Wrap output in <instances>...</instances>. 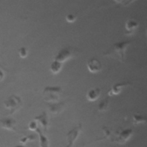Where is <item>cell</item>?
Instances as JSON below:
<instances>
[{
  "mask_svg": "<svg viewBox=\"0 0 147 147\" xmlns=\"http://www.w3.org/2000/svg\"><path fill=\"white\" fill-rule=\"evenodd\" d=\"M64 103L63 102L55 103L53 104H48V109L52 114H57L59 113L64 107Z\"/></svg>",
  "mask_w": 147,
  "mask_h": 147,
  "instance_id": "7c38bea8",
  "label": "cell"
},
{
  "mask_svg": "<svg viewBox=\"0 0 147 147\" xmlns=\"http://www.w3.org/2000/svg\"><path fill=\"white\" fill-rule=\"evenodd\" d=\"M133 118L134 121V123L135 124L145 122L146 121V118L145 117H143L139 114H134L133 115Z\"/></svg>",
  "mask_w": 147,
  "mask_h": 147,
  "instance_id": "e0dca14e",
  "label": "cell"
},
{
  "mask_svg": "<svg viewBox=\"0 0 147 147\" xmlns=\"http://www.w3.org/2000/svg\"><path fill=\"white\" fill-rule=\"evenodd\" d=\"M16 121L10 117H6L0 119V126L6 130L16 131Z\"/></svg>",
  "mask_w": 147,
  "mask_h": 147,
  "instance_id": "5b68a950",
  "label": "cell"
},
{
  "mask_svg": "<svg viewBox=\"0 0 147 147\" xmlns=\"http://www.w3.org/2000/svg\"><path fill=\"white\" fill-rule=\"evenodd\" d=\"M87 65L88 69L91 73H97L102 69L101 63L95 58H92L88 60Z\"/></svg>",
  "mask_w": 147,
  "mask_h": 147,
  "instance_id": "8992f818",
  "label": "cell"
},
{
  "mask_svg": "<svg viewBox=\"0 0 147 147\" xmlns=\"http://www.w3.org/2000/svg\"><path fill=\"white\" fill-rule=\"evenodd\" d=\"M138 23L133 20V19H129L127 20L125 23V33L126 34H130L132 33L138 27Z\"/></svg>",
  "mask_w": 147,
  "mask_h": 147,
  "instance_id": "8fae6325",
  "label": "cell"
},
{
  "mask_svg": "<svg viewBox=\"0 0 147 147\" xmlns=\"http://www.w3.org/2000/svg\"><path fill=\"white\" fill-rule=\"evenodd\" d=\"M3 73L0 70V80L3 79Z\"/></svg>",
  "mask_w": 147,
  "mask_h": 147,
  "instance_id": "7402d4cb",
  "label": "cell"
},
{
  "mask_svg": "<svg viewBox=\"0 0 147 147\" xmlns=\"http://www.w3.org/2000/svg\"><path fill=\"white\" fill-rule=\"evenodd\" d=\"M14 147H25V146H24L23 145H17L15 146Z\"/></svg>",
  "mask_w": 147,
  "mask_h": 147,
  "instance_id": "603a6c76",
  "label": "cell"
},
{
  "mask_svg": "<svg viewBox=\"0 0 147 147\" xmlns=\"http://www.w3.org/2000/svg\"><path fill=\"white\" fill-rule=\"evenodd\" d=\"M61 91L60 87H46L43 91L44 99L48 102L57 101Z\"/></svg>",
  "mask_w": 147,
  "mask_h": 147,
  "instance_id": "3957f363",
  "label": "cell"
},
{
  "mask_svg": "<svg viewBox=\"0 0 147 147\" xmlns=\"http://www.w3.org/2000/svg\"><path fill=\"white\" fill-rule=\"evenodd\" d=\"M109 103V99H105L100 102L98 105V110L100 111H103L106 110L108 107V105Z\"/></svg>",
  "mask_w": 147,
  "mask_h": 147,
  "instance_id": "ac0fdd59",
  "label": "cell"
},
{
  "mask_svg": "<svg viewBox=\"0 0 147 147\" xmlns=\"http://www.w3.org/2000/svg\"><path fill=\"white\" fill-rule=\"evenodd\" d=\"M65 19H66V20L68 22L72 23V22H74L76 20V17L74 14H69L67 15V16L65 17Z\"/></svg>",
  "mask_w": 147,
  "mask_h": 147,
  "instance_id": "44dd1931",
  "label": "cell"
},
{
  "mask_svg": "<svg viewBox=\"0 0 147 147\" xmlns=\"http://www.w3.org/2000/svg\"><path fill=\"white\" fill-rule=\"evenodd\" d=\"M3 105L5 107L9 110V114H13L21 109L22 106V102L19 96L12 95L4 101Z\"/></svg>",
  "mask_w": 147,
  "mask_h": 147,
  "instance_id": "7a4b0ae2",
  "label": "cell"
},
{
  "mask_svg": "<svg viewBox=\"0 0 147 147\" xmlns=\"http://www.w3.org/2000/svg\"><path fill=\"white\" fill-rule=\"evenodd\" d=\"M61 68H62L61 63H60L57 61H55V60L51 63V66H50L51 71L55 74H57L60 71Z\"/></svg>",
  "mask_w": 147,
  "mask_h": 147,
  "instance_id": "9a60e30c",
  "label": "cell"
},
{
  "mask_svg": "<svg viewBox=\"0 0 147 147\" xmlns=\"http://www.w3.org/2000/svg\"><path fill=\"white\" fill-rule=\"evenodd\" d=\"M131 41H121L113 44L106 52L103 53L104 56H109L121 62L125 60L126 51L127 47L130 45Z\"/></svg>",
  "mask_w": 147,
  "mask_h": 147,
  "instance_id": "6da1fadb",
  "label": "cell"
},
{
  "mask_svg": "<svg viewBox=\"0 0 147 147\" xmlns=\"http://www.w3.org/2000/svg\"><path fill=\"white\" fill-rule=\"evenodd\" d=\"M100 93V90L99 88L90 90L86 94V98L90 102H94L96 100Z\"/></svg>",
  "mask_w": 147,
  "mask_h": 147,
  "instance_id": "5bb4252c",
  "label": "cell"
},
{
  "mask_svg": "<svg viewBox=\"0 0 147 147\" xmlns=\"http://www.w3.org/2000/svg\"><path fill=\"white\" fill-rule=\"evenodd\" d=\"M82 129V125L79 123L77 126L71 129L66 135L67 145L65 147H72L74 142L77 140Z\"/></svg>",
  "mask_w": 147,
  "mask_h": 147,
  "instance_id": "277c9868",
  "label": "cell"
},
{
  "mask_svg": "<svg viewBox=\"0 0 147 147\" xmlns=\"http://www.w3.org/2000/svg\"><path fill=\"white\" fill-rule=\"evenodd\" d=\"M71 56V52L68 48H64L59 52L55 58V60L61 63L68 60Z\"/></svg>",
  "mask_w": 147,
  "mask_h": 147,
  "instance_id": "ba28073f",
  "label": "cell"
},
{
  "mask_svg": "<svg viewBox=\"0 0 147 147\" xmlns=\"http://www.w3.org/2000/svg\"><path fill=\"white\" fill-rule=\"evenodd\" d=\"M131 85V83L130 82H122L116 83L113 85L112 88L109 91L108 95L109 96H113L114 95H118L121 92L122 88L125 87H127Z\"/></svg>",
  "mask_w": 147,
  "mask_h": 147,
  "instance_id": "52a82bcc",
  "label": "cell"
},
{
  "mask_svg": "<svg viewBox=\"0 0 147 147\" xmlns=\"http://www.w3.org/2000/svg\"><path fill=\"white\" fill-rule=\"evenodd\" d=\"M133 133V130L131 129H126L122 131L119 135V137L117 138L115 141L118 143H125L131 137Z\"/></svg>",
  "mask_w": 147,
  "mask_h": 147,
  "instance_id": "30bf717a",
  "label": "cell"
},
{
  "mask_svg": "<svg viewBox=\"0 0 147 147\" xmlns=\"http://www.w3.org/2000/svg\"><path fill=\"white\" fill-rule=\"evenodd\" d=\"M34 121H38L42 125L44 129V132L47 131L48 126V118L45 111H43L41 114L34 117Z\"/></svg>",
  "mask_w": 147,
  "mask_h": 147,
  "instance_id": "9c48e42d",
  "label": "cell"
},
{
  "mask_svg": "<svg viewBox=\"0 0 147 147\" xmlns=\"http://www.w3.org/2000/svg\"><path fill=\"white\" fill-rule=\"evenodd\" d=\"M36 138V136L35 134H30L28 136H26L22 138H21L20 140V143L22 144H25L29 141H32L35 140Z\"/></svg>",
  "mask_w": 147,
  "mask_h": 147,
  "instance_id": "2e32d148",
  "label": "cell"
},
{
  "mask_svg": "<svg viewBox=\"0 0 147 147\" xmlns=\"http://www.w3.org/2000/svg\"><path fill=\"white\" fill-rule=\"evenodd\" d=\"M28 128L30 130H36L37 128V123L36 121H32L28 125Z\"/></svg>",
  "mask_w": 147,
  "mask_h": 147,
  "instance_id": "ffe728a7",
  "label": "cell"
},
{
  "mask_svg": "<svg viewBox=\"0 0 147 147\" xmlns=\"http://www.w3.org/2000/svg\"><path fill=\"white\" fill-rule=\"evenodd\" d=\"M19 55L22 58H25L28 56V49L26 48L22 47L21 48H20L18 51Z\"/></svg>",
  "mask_w": 147,
  "mask_h": 147,
  "instance_id": "d6986e66",
  "label": "cell"
},
{
  "mask_svg": "<svg viewBox=\"0 0 147 147\" xmlns=\"http://www.w3.org/2000/svg\"><path fill=\"white\" fill-rule=\"evenodd\" d=\"M39 136V144L40 147H49V140L46 136H45L39 127H37L36 130Z\"/></svg>",
  "mask_w": 147,
  "mask_h": 147,
  "instance_id": "4fadbf2b",
  "label": "cell"
}]
</instances>
